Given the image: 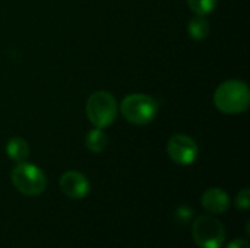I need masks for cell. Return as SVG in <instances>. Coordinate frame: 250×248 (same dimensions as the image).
<instances>
[{
	"mask_svg": "<svg viewBox=\"0 0 250 248\" xmlns=\"http://www.w3.org/2000/svg\"><path fill=\"white\" fill-rule=\"evenodd\" d=\"M250 91L242 80L231 79L223 82L214 92V104L224 114H239L248 110Z\"/></svg>",
	"mask_w": 250,
	"mask_h": 248,
	"instance_id": "1",
	"label": "cell"
},
{
	"mask_svg": "<svg viewBox=\"0 0 250 248\" xmlns=\"http://www.w3.org/2000/svg\"><path fill=\"white\" fill-rule=\"evenodd\" d=\"M192 235L199 248H221L226 241L224 225L209 215H202L195 219Z\"/></svg>",
	"mask_w": 250,
	"mask_h": 248,
	"instance_id": "5",
	"label": "cell"
},
{
	"mask_svg": "<svg viewBox=\"0 0 250 248\" xmlns=\"http://www.w3.org/2000/svg\"><path fill=\"white\" fill-rule=\"evenodd\" d=\"M234 206L239 210H248L250 208V190L249 189H243L237 193L236 199H234Z\"/></svg>",
	"mask_w": 250,
	"mask_h": 248,
	"instance_id": "13",
	"label": "cell"
},
{
	"mask_svg": "<svg viewBox=\"0 0 250 248\" xmlns=\"http://www.w3.org/2000/svg\"><path fill=\"white\" fill-rule=\"evenodd\" d=\"M12 178V184L13 187L25 194V196H40L47 186V180L44 172L34 164H28V162H18V165L12 170L10 174Z\"/></svg>",
	"mask_w": 250,
	"mask_h": 248,
	"instance_id": "3",
	"label": "cell"
},
{
	"mask_svg": "<svg viewBox=\"0 0 250 248\" xmlns=\"http://www.w3.org/2000/svg\"><path fill=\"white\" fill-rule=\"evenodd\" d=\"M227 248H250V244L248 240H245V238H239V240H233Z\"/></svg>",
	"mask_w": 250,
	"mask_h": 248,
	"instance_id": "15",
	"label": "cell"
},
{
	"mask_svg": "<svg viewBox=\"0 0 250 248\" xmlns=\"http://www.w3.org/2000/svg\"><path fill=\"white\" fill-rule=\"evenodd\" d=\"M60 189L63 194H66L70 199L79 200L88 196L89 193V181L88 178L78 172V171H67L60 177Z\"/></svg>",
	"mask_w": 250,
	"mask_h": 248,
	"instance_id": "7",
	"label": "cell"
},
{
	"mask_svg": "<svg viewBox=\"0 0 250 248\" xmlns=\"http://www.w3.org/2000/svg\"><path fill=\"white\" fill-rule=\"evenodd\" d=\"M85 111H86V117L95 127L105 129L111 126L117 118L119 107L116 98L110 92L97 91L88 98Z\"/></svg>",
	"mask_w": 250,
	"mask_h": 248,
	"instance_id": "2",
	"label": "cell"
},
{
	"mask_svg": "<svg viewBox=\"0 0 250 248\" xmlns=\"http://www.w3.org/2000/svg\"><path fill=\"white\" fill-rule=\"evenodd\" d=\"M193 216V210L190 209V208H188V206H180V208H177V210H176V218H177V221H180V222H189L190 221V218Z\"/></svg>",
	"mask_w": 250,
	"mask_h": 248,
	"instance_id": "14",
	"label": "cell"
},
{
	"mask_svg": "<svg viewBox=\"0 0 250 248\" xmlns=\"http://www.w3.org/2000/svg\"><path fill=\"white\" fill-rule=\"evenodd\" d=\"M6 153L15 162H23L29 155V146L22 137H12L6 143Z\"/></svg>",
	"mask_w": 250,
	"mask_h": 248,
	"instance_id": "9",
	"label": "cell"
},
{
	"mask_svg": "<svg viewBox=\"0 0 250 248\" xmlns=\"http://www.w3.org/2000/svg\"><path fill=\"white\" fill-rule=\"evenodd\" d=\"M188 32L192 39H196V41L205 39L209 34V22L204 16L198 15L196 18L190 19L188 25Z\"/></svg>",
	"mask_w": 250,
	"mask_h": 248,
	"instance_id": "11",
	"label": "cell"
},
{
	"mask_svg": "<svg viewBox=\"0 0 250 248\" xmlns=\"http://www.w3.org/2000/svg\"><path fill=\"white\" fill-rule=\"evenodd\" d=\"M201 203L205 210L214 215H221L230 208V197L221 189H208L201 199Z\"/></svg>",
	"mask_w": 250,
	"mask_h": 248,
	"instance_id": "8",
	"label": "cell"
},
{
	"mask_svg": "<svg viewBox=\"0 0 250 248\" xmlns=\"http://www.w3.org/2000/svg\"><path fill=\"white\" fill-rule=\"evenodd\" d=\"M189 7L199 16L212 13L217 7V0H188Z\"/></svg>",
	"mask_w": 250,
	"mask_h": 248,
	"instance_id": "12",
	"label": "cell"
},
{
	"mask_svg": "<svg viewBox=\"0 0 250 248\" xmlns=\"http://www.w3.org/2000/svg\"><path fill=\"white\" fill-rule=\"evenodd\" d=\"M123 117L133 124L145 126L151 123L158 114V104L154 98L144 94H130L122 101Z\"/></svg>",
	"mask_w": 250,
	"mask_h": 248,
	"instance_id": "4",
	"label": "cell"
},
{
	"mask_svg": "<svg viewBox=\"0 0 250 248\" xmlns=\"http://www.w3.org/2000/svg\"><path fill=\"white\" fill-rule=\"evenodd\" d=\"M85 145H86V148H88L91 152H94V153H101V152L105 151V148H107V145H108V137H107V134L103 132V129L95 127V129H92V130L88 132V134H86V137H85Z\"/></svg>",
	"mask_w": 250,
	"mask_h": 248,
	"instance_id": "10",
	"label": "cell"
},
{
	"mask_svg": "<svg viewBox=\"0 0 250 248\" xmlns=\"http://www.w3.org/2000/svg\"><path fill=\"white\" fill-rule=\"evenodd\" d=\"M167 153L177 165H192L199 155L196 142L186 134H174L167 143Z\"/></svg>",
	"mask_w": 250,
	"mask_h": 248,
	"instance_id": "6",
	"label": "cell"
}]
</instances>
